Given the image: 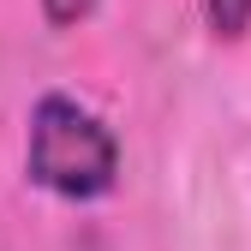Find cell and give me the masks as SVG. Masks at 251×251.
<instances>
[{
  "mask_svg": "<svg viewBox=\"0 0 251 251\" xmlns=\"http://www.w3.org/2000/svg\"><path fill=\"white\" fill-rule=\"evenodd\" d=\"M203 18L222 42H233V36L251 30V0H203Z\"/></svg>",
  "mask_w": 251,
  "mask_h": 251,
  "instance_id": "7a4b0ae2",
  "label": "cell"
},
{
  "mask_svg": "<svg viewBox=\"0 0 251 251\" xmlns=\"http://www.w3.org/2000/svg\"><path fill=\"white\" fill-rule=\"evenodd\" d=\"M120 174L114 132L72 96H42L30 114V179L60 198H102Z\"/></svg>",
  "mask_w": 251,
  "mask_h": 251,
  "instance_id": "6da1fadb",
  "label": "cell"
},
{
  "mask_svg": "<svg viewBox=\"0 0 251 251\" xmlns=\"http://www.w3.org/2000/svg\"><path fill=\"white\" fill-rule=\"evenodd\" d=\"M42 12H48V24H78V18H90L96 12V0H42Z\"/></svg>",
  "mask_w": 251,
  "mask_h": 251,
  "instance_id": "3957f363",
  "label": "cell"
}]
</instances>
